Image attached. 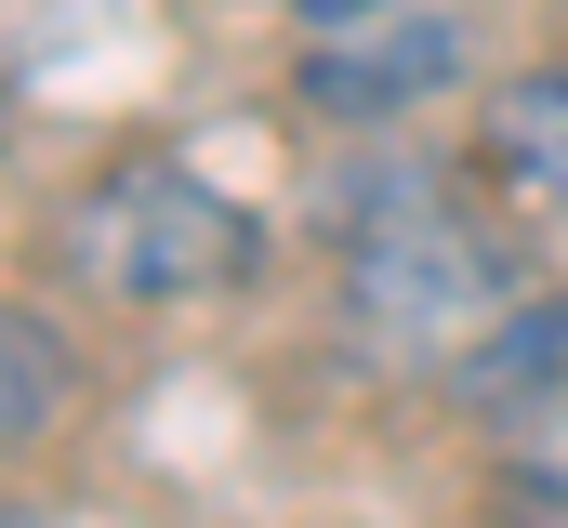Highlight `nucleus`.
Listing matches in <instances>:
<instances>
[{"mask_svg":"<svg viewBox=\"0 0 568 528\" xmlns=\"http://www.w3.org/2000/svg\"><path fill=\"white\" fill-rule=\"evenodd\" d=\"M476 172L529 212H568V53L556 67H516L489 106H476Z\"/></svg>","mask_w":568,"mask_h":528,"instance_id":"obj_5","label":"nucleus"},{"mask_svg":"<svg viewBox=\"0 0 568 528\" xmlns=\"http://www.w3.org/2000/svg\"><path fill=\"white\" fill-rule=\"evenodd\" d=\"M489 528H568V463H503Z\"/></svg>","mask_w":568,"mask_h":528,"instance_id":"obj_7","label":"nucleus"},{"mask_svg":"<svg viewBox=\"0 0 568 528\" xmlns=\"http://www.w3.org/2000/svg\"><path fill=\"white\" fill-rule=\"evenodd\" d=\"M331 277H344V331L384 357H476L516 304H529V252L503 225H476L449 199V172L397 159V172H344L331 199Z\"/></svg>","mask_w":568,"mask_h":528,"instance_id":"obj_1","label":"nucleus"},{"mask_svg":"<svg viewBox=\"0 0 568 528\" xmlns=\"http://www.w3.org/2000/svg\"><path fill=\"white\" fill-rule=\"evenodd\" d=\"M463 409L503 436H568V291H529L476 357H463Z\"/></svg>","mask_w":568,"mask_h":528,"instance_id":"obj_4","label":"nucleus"},{"mask_svg":"<svg viewBox=\"0 0 568 528\" xmlns=\"http://www.w3.org/2000/svg\"><path fill=\"white\" fill-rule=\"evenodd\" d=\"M0 370H13V384H0V436H13V449H40V436H53V409L80 396V344H67L40 304H13V317H0Z\"/></svg>","mask_w":568,"mask_h":528,"instance_id":"obj_6","label":"nucleus"},{"mask_svg":"<svg viewBox=\"0 0 568 528\" xmlns=\"http://www.w3.org/2000/svg\"><path fill=\"white\" fill-rule=\"evenodd\" d=\"M304 27H371V13H397V0H291Z\"/></svg>","mask_w":568,"mask_h":528,"instance_id":"obj_8","label":"nucleus"},{"mask_svg":"<svg viewBox=\"0 0 568 528\" xmlns=\"http://www.w3.org/2000/svg\"><path fill=\"white\" fill-rule=\"evenodd\" d=\"M67 264L120 304H225L265 264V225L225 185H199L185 159H120L67 199Z\"/></svg>","mask_w":568,"mask_h":528,"instance_id":"obj_2","label":"nucleus"},{"mask_svg":"<svg viewBox=\"0 0 568 528\" xmlns=\"http://www.w3.org/2000/svg\"><path fill=\"white\" fill-rule=\"evenodd\" d=\"M463 53H476V27H463V13H371V27H317V53H304V106H317V120H410L424 93L463 80Z\"/></svg>","mask_w":568,"mask_h":528,"instance_id":"obj_3","label":"nucleus"}]
</instances>
